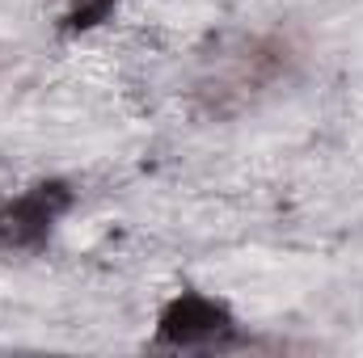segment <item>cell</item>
<instances>
[{"label": "cell", "instance_id": "cell-1", "mask_svg": "<svg viewBox=\"0 0 363 358\" xmlns=\"http://www.w3.org/2000/svg\"><path fill=\"white\" fill-rule=\"evenodd\" d=\"M72 207V190L64 181H43L17 198H0V253H34Z\"/></svg>", "mask_w": 363, "mask_h": 358}, {"label": "cell", "instance_id": "cell-2", "mask_svg": "<svg viewBox=\"0 0 363 358\" xmlns=\"http://www.w3.org/2000/svg\"><path fill=\"white\" fill-rule=\"evenodd\" d=\"M228 337H233V316L224 304L207 295H178L157 325V346L169 350H207V346H224Z\"/></svg>", "mask_w": 363, "mask_h": 358}, {"label": "cell", "instance_id": "cell-3", "mask_svg": "<svg viewBox=\"0 0 363 358\" xmlns=\"http://www.w3.org/2000/svg\"><path fill=\"white\" fill-rule=\"evenodd\" d=\"M114 8V0H77V8L64 17V30L77 34V30H89L97 21H106V13Z\"/></svg>", "mask_w": 363, "mask_h": 358}]
</instances>
